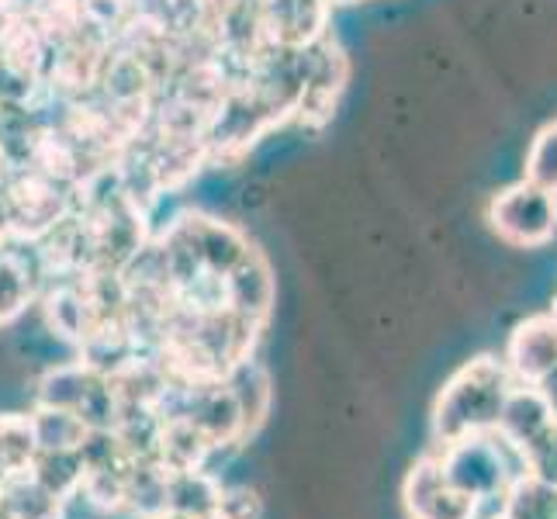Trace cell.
I'll list each match as a JSON object with an SVG mask.
<instances>
[{"mask_svg": "<svg viewBox=\"0 0 557 519\" xmlns=\"http://www.w3.org/2000/svg\"><path fill=\"white\" fill-rule=\"evenodd\" d=\"M506 371L516 384H536L547 371L557 368V330L550 316H530L520 322L506 346Z\"/></svg>", "mask_w": 557, "mask_h": 519, "instance_id": "ba28073f", "label": "cell"}, {"mask_svg": "<svg viewBox=\"0 0 557 519\" xmlns=\"http://www.w3.org/2000/svg\"><path fill=\"white\" fill-rule=\"evenodd\" d=\"M222 482L215 471H166V516L181 519H205L219 509Z\"/></svg>", "mask_w": 557, "mask_h": 519, "instance_id": "30bf717a", "label": "cell"}, {"mask_svg": "<svg viewBox=\"0 0 557 519\" xmlns=\"http://www.w3.org/2000/svg\"><path fill=\"white\" fill-rule=\"evenodd\" d=\"M550 322H554V330H557V301H554V309H550Z\"/></svg>", "mask_w": 557, "mask_h": 519, "instance_id": "44dd1931", "label": "cell"}, {"mask_svg": "<svg viewBox=\"0 0 557 519\" xmlns=\"http://www.w3.org/2000/svg\"><path fill=\"white\" fill-rule=\"evenodd\" d=\"M28 419H32V433H35L38 450H76L87 433V422L66 409L35 406V412Z\"/></svg>", "mask_w": 557, "mask_h": 519, "instance_id": "9a60e30c", "label": "cell"}, {"mask_svg": "<svg viewBox=\"0 0 557 519\" xmlns=\"http://www.w3.org/2000/svg\"><path fill=\"white\" fill-rule=\"evenodd\" d=\"M401 498H406L409 519H471L474 512L471 498L460 495L447 482L436 454L416 460L406 478V489H401Z\"/></svg>", "mask_w": 557, "mask_h": 519, "instance_id": "52a82bcc", "label": "cell"}, {"mask_svg": "<svg viewBox=\"0 0 557 519\" xmlns=\"http://www.w3.org/2000/svg\"><path fill=\"white\" fill-rule=\"evenodd\" d=\"M523 460V471L533 478H544V482L557 485V427H550L544 433H536L523 450H516Z\"/></svg>", "mask_w": 557, "mask_h": 519, "instance_id": "ac0fdd59", "label": "cell"}, {"mask_svg": "<svg viewBox=\"0 0 557 519\" xmlns=\"http://www.w3.org/2000/svg\"><path fill=\"white\" fill-rule=\"evenodd\" d=\"M228 388H233L236 401H239V416H243V440L253 436L260 427L267 412H271V374H267L257 360H246L239 363V368L233 374H225Z\"/></svg>", "mask_w": 557, "mask_h": 519, "instance_id": "8fae6325", "label": "cell"}, {"mask_svg": "<svg viewBox=\"0 0 557 519\" xmlns=\"http://www.w3.org/2000/svg\"><path fill=\"white\" fill-rule=\"evenodd\" d=\"M215 512L222 519H260V503L249 489H222Z\"/></svg>", "mask_w": 557, "mask_h": 519, "instance_id": "d6986e66", "label": "cell"}, {"mask_svg": "<svg viewBox=\"0 0 557 519\" xmlns=\"http://www.w3.org/2000/svg\"><path fill=\"white\" fill-rule=\"evenodd\" d=\"M550 427V412L544 406L541 392L533 384H512L503 412H498V427L495 433L506 440L512 450H523L536 433H544Z\"/></svg>", "mask_w": 557, "mask_h": 519, "instance_id": "9c48e42d", "label": "cell"}, {"mask_svg": "<svg viewBox=\"0 0 557 519\" xmlns=\"http://www.w3.org/2000/svg\"><path fill=\"white\" fill-rule=\"evenodd\" d=\"M330 0H263V38L271 49H309L330 35Z\"/></svg>", "mask_w": 557, "mask_h": 519, "instance_id": "5b68a950", "label": "cell"}, {"mask_svg": "<svg viewBox=\"0 0 557 519\" xmlns=\"http://www.w3.org/2000/svg\"><path fill=\"white\" fill-rule=\"evenodd\" d=\"M440 468H444L447 482L468 495L471 503H485V498L506 495L509 485L523 471V460L498 433H478L444 444L436 454Z\"/></svg>", "mask_w": 557, "mask_h": 519, "instance_id": "7a4b0ae2", "label": "cell"}, {"mask_svg": "<svg viewBox=\"0 0 557 519\" xmlns=\"http://www.w3.org/2000/svg\"><path fill=\"white\" fill-rule=\"evenodd\" d=\"M0 498L11 519H63V498L52 495L42 482H35L32 471L11 474L0 485Z\"/></svg>", "mask_w": 557, "mask_h": 519, "instance_id": "7c38bea8", "label": "cell"}, {"mask_svg": "<svg viewBox=\"0 0 557 519\" xmlns=\"http://www.w3.org/2000/svg\"><path fill=\"white\" fill-rule=\"evenodd\" d=\"M32 478L42 482L52 495L70 503L84 489V457L81 450H38L32 460Z\"/></svg>", "mask_w": 557, "mask_h": 519, "instance_id": "4fadbf2b", "label": "cell"}, {"mask_svg": "<svg viewBox=\"0 0 557 519\" xmlns=\"http://www.w3.org/2000/svg\"><path fill=\"white\" fill-rule=\"evenodd\" d=\"M46 287V267L32 239L0 243V325L17 322Z\"/></svg>", "mask_w": 557, "mask_h": 519, "instance_id": "8992f818", "label": "cell"}, {"mask_svg": "<svg viewBox=\"0 0 557 519\" xmlns=\"http://www.w3.org/2000/svg\"><path fill=\"white\" fill-rule=\"evenodd\" d=\"M157 519H181V516H157Z\"/></svg>", "mask_w": 557, "mask_h": 519, "instance_id": "cb8c5ba5", "label": "cell"}, {"mask_svg": "<svg viewBox=\"0 0 557 519\" xmlns=\"http://www.w3.org/2000/svg\"><path fill=\"white\" fill-rule=\"evenodd\" d=\"M503 519H557V485L520 474L506 492Z\"/></svg>", "mask_w": 557, "mask_h": 519, "instance_id": "5bb4252c", "label": "cell"}, {"mask_svg": "<svg viewBox=\"0 0 557 519\" xmlns=\"http://www.w3.org/2000/svg\"><path fill=\"white\" fill-rule=\"evenodd\" d=\"M350 81V63L347 52L339 49L333 35L319 38L309 49V76H305V94L298 104V125H325L333 119V111L347 90Z\"/></svg>", "mask_w": 557, "mask_h": 519, "instance_id": "277c9868", "label": "cell"}, {"mask_svg": "<svg viewBox=\"0 0 557 519\" xmlns=\"http://www.w3.org/2000/svg\"><path fill=\"white\" fill-rule=\"evenodd\" d=\"M330 4H350V0H330Z\"/></svg>", "mask_w": 557, "mask_h": 519, "instance_id": "7402d4cb", "label": "cell"}, {"mask_svg": "<svg viewBox=\"0 0 557 519\" xmlns=\"http://www.w3.org/2000/svg\"><path fill=\"white\" fill-rule=\"evenodd\" d=\"M512 374L506 371L503 360L495 357H474L460 368L444 392L436 395L433 406V440L440 447L454 444V440L495 433L498 412L512 388Z\"/></svg>", "mask_w": 557, "mask_h": 519, "instance_id": "6da1fadb", "label": "cell"}, {"mask_svg": "<svg viewBox=\"0 0 557 519\" xmlns=\"http://www.w3.org/2000/svg\"><path fill=\"white\" fill-rule=\"evenodd\" d=\"M536 392H541V398H544V406H547V412H550V422L557 427V368L554 371H547L541 381L533 384Z\"/></svg>", "mask_w": 557, "mask_h": 519, "instance_id": "ffe728a7", "label": "cell"}, {"mask_svg": "<svg viewBox=\"0 0 557 519\" xmlns=\"http://www.w3.org/2000/svg\"><path fill=\"white\" fill-rule=\"evenodd\" d=\"M488 222L509 246H544L557 233V195L530 181L509 184L488 205Z\"/></svg>", "mask_w": 557, "mask_h": 519, "instance_id": "3957f363", "label": "cell"}, {"mask_svg": "<svg viewBox=\"0 0 557 519\" xmlns=\"http://www.w3.org/2000/svg\"><path fill=\"white\" fill-rule=\"evenodd\" d=\"M38 454L32 419L28 416H0V485L11 474H22L32 468Z\"/></svg>", "mask_w": 557, "mask_h": 519, "instance_id": "2e32d148", "label": "cell"}, {"mask_svg": "<svg viewBox=\"0 0 557 519\" xmlns=\"http://www.w3.org/2000/svg\"><path fill=\"white\" fill-rule=\"evenodd\" d=\"M523 181L557 195V119L547 122L533 136L530 152H527V177Z\"/></svg>", "mask_w": 557, "mask_h": 519, "instance_id": "e0dca14e", "label": "cell"}, {"mask_svg": "<svg viewBox=\"0 0 557 519\" xmlns=\"http://www.w3.org/2000/svg\"><path fill=\"white\" fill-rule=\"evenodd\" d=\"M205 519H222V516H219V512H211V516H205Z\"/></svg>", "mask_w": 557, "mask_h": 519, "instance_id": "603a6c76", "label": "cell"}]
</instances>
